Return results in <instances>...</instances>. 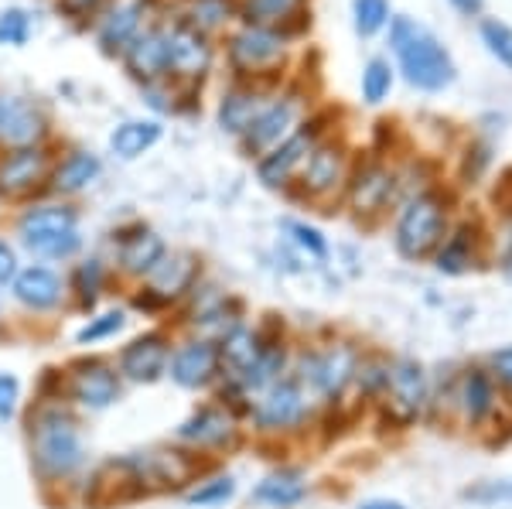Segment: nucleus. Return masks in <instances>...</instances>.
Instances as JSON below:
<instances>
[{
	"instance_id": "nucleus-16",
	"label": "nucleus",
	"mask_w": 512,
	"mask_h": 509,
	"mask_svg": "<svg viewBox=\"0 0 512 509\" xmlns=\"http://www.w3.org/2000/svg\"><path fill=\"white\" fill-rule=\"evenodd\" d=\"M216 363L219 356L209 342H188L171 359V376H175L181 387H205L212 380V373H216Z\"/></svg>"
},
{
	"instance_id": "nucleus-3",
	"label": "nucleus",
	"mask_w": 512,
	"mask_h": 509,
	"mask_svg": "<svg viewBox=\"0 0 512 509\" xmlns=\"http://www.w3.org/2000/svg\"><path fill=\"white\" fill-rule=\"evenodd\" d=\"M35 462L48 475H69L82 462V441L76 421L62 410H48L35 428Z\"/></svg>"
},
{
	"instance_id": "nucleus-32",
	"label": "nucleus",
	"mask_w": 512,
	"mask_h": 509,
	"mask_svg": "<svg viewBox=\"0 0 512 509\" xmlns=\"http://www.w3.org/2000/svg\"><path fill=\"white\" fill-rule=\"evenodd\" d=\"M294 4L297 0H246V21L256 28H267V24L287 18Z\"/></svg>"
},
{
	"instance_id": "nucleus-43",
	"label": "nucleus",
	"mask_w": 512,
	"mask_h": 509,
	"mask_svg": "<svg viewBox=\"0 0 512 509\" xmlns=\"http://www.w3.org/2000/svg\"><path fill=\"white\" fill-rule=\"evenodd\" d=\"M99 4H103V0H59V11H65L69 18H86Z\"/></svg>"
},
{
	"instance_id": "nucleus-4",
	"label": "nucleus",
	"mask_w": 512,
	"mask_h": 509,
	"mask_svg": "<svg viewBox=\"0 0 512 509\" xmlns=\"http://www.w3.org/2000/svg\"><path fill=\"white\" fill-rule=\"evenodd\" d=\"M164 35V52H168V72L185 79H202L212 65V45L209 38L188 21H175L168 28H161Z\"/></svg>"
},
{
	"instance_id": "nucleus-18",
	"label": "nucleus",
	"mask_w": 512,
	"mask_h": 509,
	"mask_svg": "<svg viewBox=\"0 0 512 509\" xmlns=\"http://www.w3.org/2000/svg\"><path fill=\"white\" fill-rule=\"evenodd\" d=\"M14 298H18L21 305L35 308V311H45V308L59 305L62 281L45 267H28L14 277Z\"/></svg>"
},
{
	"instance_id": "nucleus-47",
	"label": "nucleus",
	"mask_w": 512,
	"mask_h": 509,
	"mask_svg": "<svg viewBox=\"0 0 512 509\" xmlns=\"http://www.w3.org/2000/svg\"><path fill=\"white\" fill-rule=\"evenodd\" d=\"M362 509H403L400 503H383V499H376V503H366Z\"/></svg>"
},
{
	"instance_id": "nucleus-34",
	"label": "nucleus",
	"mask_w": 512,
	"mask_h": 509,
	"mask_svg": "<svg viewBox=\"0 0 512 509\" xmlns=\"http://www.w3.org/2000/svg\"><path fill=\"white\" fill-rule=\"evenodd\" d=\"M492 407V390H489V380L482 373H468L465 380V410L472 417H485Z\"/></svg>"
},
{
	"instance_id": "nucleus-12",
	"label": "nucleus",
	"mask_w": 512,
	"mask_h": 509,
	"mask_svg": "<svg viewBox=\"0 0 512 509\" xmlns=\"http://www.w3.org/2000/svg\"><path fill=\"white\" fill-rule=\"evenodd\" d=\"M72 397L82 407L103 410L120 397V380L106 363H82L72 376Z\"/></svg>"
},
{
	"instance_id": "nucleus-40",
	"label": "nucleus",
	"mask_w": 512,
	"mask_h": 509,
	"mask_svg": "<svg viewBox=\"0 0 512 509\" xmlns=\"http://www.w3.org/2000/svg\"><path fill=\"white\" fill-rule=\"evenodd\" d=\"M99 260H89V264H82L79 267V274H76V281H79V291H82V298L86 301H93L96 298V287H99Z\"/></svg>"
},
{
	"instance_id": "nucleus-10",
	"label": "nucleus",
	"mask_w": 512,
	"mask_h": 509,
	"mask_svg": "<svg viewBox=\"0 0 512 509\" xmlns=\"http://www.w3.org/2000/svg\"><path fill=\"white\" fill-rule=\"evenodd\" d=\"M123 62H127L130 76L140 82H158L161 76H168V52H164V35L161 28H147L137 31V38L123 48Z\"/></svg>"
},
{
	"instance_id": "nucleus-45",
	"label": "nucleus",
	"mask_w": 512,
	"mask_h": 509,
	"mask_svg": "<svg viewBox=\"0 0 512 509\" xmlns=\"http://www.w3.org/2000/svg\"><path fill=\"white\" fill-rule=\"evenodd\" d=\"M492 366L495 373H499V380L506 383V387H512V349H502L492 356Z\"/></svg>"
},
{
	"instance_id": "nucleus-21",
	"label": "nucleus",
	"mask_w": 512,
	"mask_h": 509,
	"mask_svg": "<svg viewBox=\"0 0 512 509\" xmlns=\"http://www.w3.org/2000/svg\"><path fill=\"white\" fill-rule=\"evenodd\" d=\"M158 141H161V123H154V120H127L110 134L113 154H120L123 161L140 158V154L151 151Z\"/></svg>"
},
{
	"instance_id": "nucleus-41",
	"label": "nucleus",
	"mask_w": 512,
	"mask_h": 509,
	"mask_svg": "<svg viewBox=\"0 0 512 509\" xmlns=\"http://www.w3.org/2000/svg\"><path fill=\"white\" fill-rule=\"evenodd\" d=\"M437 267H441V270H451V274H454V270L465 267V236H458V240H454V243L448 246V250L441 253V264H437Z\"/></svg>"
},
{
	"instance_id": "nucleus-5",
	"label": "nucleus",
	"mask_w": 512,
	"mask_h": 509,
	"mask_svg": "<svg viewBox=\"0 0 512 509\" xmlns=\"http://www.w3.org/2000/svg\"><path fill=\"white\" fill-rule=\"evenodd\" d=\"M444 229V212L434 199H417L407 205V212L400 216L396 226V246L403 257H424L431 253Z\"/></svg>"
},
{
	"instance_id": "nucleus-27",
	"label": "nucleus",
	"mask_w": 512,
	"mask_h": 509,
	"mask_svg": "<svg viewBox=\"0 0 512 509\" xmlns=\"http://www.w3.org/2000/svg\"><path fill=\"white\" fill-rule=\"evenodd\" d=\"M229 417L222 414V410H198V414L192 417V421L181 424L178 438L185 441H198V445H216V441L229 438Z\"/></svg>"
},
{
	"instance_id": "nucleus-26",
	"label": "nucleus",
	"mask_w": 512,
	"mask_h": 509,
	"mask_svg": "<svg viewBox=\"0 0 512 509\" xmlns=\"http://www.w3.org/2000/svg\"><path fill=\"white\" fill-rule=\"evenodd\" d=\"M338 178H342V154H338L335 147H318V151H311L308 168H304V185H308L311 192H328V188L338 185Z\"/></svg>"
},
{
	"instance_id": "nucleus-30",
	"label": "nucleus",
	"mask_w": 512,
	"mask_h": 509,
	"mask_svg": "<svg viewBox=\"0 0 512 509\" xmlns=\"http://www.w3.org/2000/svg\"><path fill=\"white\" fill-rule=\"evenodd\" d=\"M229 14H233L229 0H192V7H188V24L205 35V31L219 28L222 21H229Z\"/></svg>"
},
{
	"instance_id": "nucleus-24",
	"label": "nucleus",
	"mask_w": 512,
	"mask_h": 509,
	"mask_svg": "<svg viewBox=\"0 0 512 509\" xmlns=\"http://www.w3.org/2000/svg\"><path fill=\"white\" fill-rule=\"evenodd\" d=\"M161 260H164V243H161V236H154V233L127 236L120 246V264L123 270H130V274H151Z\"/></svg>"
},
{
	"instance_id": "nucleus-44",
	"label": "nucleus",
	"mask_w": 512,
	"mask_h": 509,
	"mask_svg": "<svg viewBox=\"0 0 512 509\" xmlns=\"http://www.w3.org/2000/svg\"><path fill=\"white\" fill-rule=\"evenodd\" d=\"M14 274H18V260H14V250L7 243H0V287L7 281H14Z\"/></svg>"
},
{
	"instance_id": "nucleus-7",
	"label": "nucleus",
	"mask_w": 512,
	"mask_h": 509,
	"mask_svg": "<svg viewBox=\"0 0 512 509\" xmlns=\"http://www.w3.org/2000/svg\"><path fill=\"white\" fill-rule=\"evenodd\" d=\"M48 123L45 113L28 100H4L0 110V144L18 151V147H38V141L45 137Z\"/></svg>"
},
{
	"instance_id": "nucleus-31",
	"label": "nucleus",
	"mask_w": 512,
	"mask_h": 509,
	"mask_svg": "<svg viewBox=\"0 0 512 509\" xmlns=\"http://www.w3.org/2000/svg\"><path fill=\"white\" fill-rule=\"evenodd\" d=\"M390 86H393L390 65L383 59H373L366 65V72H362V96H366V103H383L386 93H390Z\"/></svg>"
},
{
	"instance_id": "nucleus-35",
	"label": "nucleus",
	"mask_w": 512,
	"mask_h": 509,
	"mask_svg": "<svg viewBox=\"0 0 512 509\" xmlns=\"http://www.w3.org/2000/svg\"><path fill=\"white\" fill-rule=\"evenodd\" d=\"M28 35H31V18L21 7H11V11L0 14V45H24Z\"/></svg>"
},
{
	"instance_id": "nucleus-8",
	"label": "nucleus",
	"mask_w": 512,
	"mask_h": 509,
	"mask_svg": "<svg viewBox=\"0 0 512 509\" xmlns=\"http://www.w3.org/2000/svg\"><path fill=\"white\" fill-rule=\"evenodd\" d=\"M294 120H297V100L270 103L267 110L250 123V130L243 134L246 154H267V151H274L277 144H284V137L291 134Z\"/></svg>"
},
{
	"instance_id": "nucleus-42",
	"label": "nucleus",
	"mask_w": 512,
	"mask_h": 509,
	"mask_svg": "<svg viewBox=\"0 0 512 509\" xmlns=\"http://www.w3.org/2000/svg\"><path fill=\"white\" fill-rule=\"evenodd\" d=\"M291 233H294L297 240H301L304 246H308L311 253H318V257H321V253H325V243H321V236H318V233H315V229H311V226L291 223Z\"/></svg>"
},
{
	"instance_id": "nucleus-37",
	"label": "nucleus",
	"mask_w": 512,
	"mask_h": 509,
	"mask_svg": "<svg viewBox=\"0 0 512 509\" xmlns=\"http://www.w3.org/2000/svg\"><path fill=\"white\" fill-rule=\"evenodd\" d=\"M233 479H212L209 486L195 489L192 496H188V503L192 506H216V503H226L229 496H233Z\"/></svg>"
},
{
	"instance_id": "nucleus-1",
	"label": "nucleus",
	"mask_w": 512,
	"mask_h": 509,
	"mask_svg": "<svg viewBox=\"0 0 512 509\" xmlns=\"http://www.w3.org/2000/svg\"><path fill=\"white\" fill-rule=\"evenodd\" d=\"M390 41H393L396 59H400L403 72H407V79L414 82V86L441 89L451 82L454 65L448 59V52L441 48V41H437L431 31H424L410 18H396Z\"/></svg>"
},
{
	"instance_id": "nucleus-48",
	"label": "nucleus",
	"mask_w": 512,
	"mask_h": 509,
	"mask_svg": "<svg viewBox=\"0 0 512 509\" xmlns=\"http://www.w3.org/2000/svg\"><path fill=\"white\" fill-rule=\"evenodd\" d=\"M0 110H4V100H0Z\"/></svg>"
},
{
	"instance_id": "nucleus-13",
	"label": "nucleus",
	"mask_w": 512,
	"mask_h": 509,
	"mask_svg": "<svg viewBox=\"0 0 512 509\" xmlns=\"http://www.w3.org/2000/svg\"><path fill=\"white\" fill-rule=\"evenodd\" d=\"M140 18H144V7H140V0H120L117 7H110V11H106V18L99 21V31H96L103 52L106 55L123 52V48L137 38Z\"/></svg>"
},
{
	"instance_id": "nucleus-9",
	"label": "nucleus",
	"mask_w": 512,
	"mask_h": 509,
	"mask_svg": "<svg viewBox=\"0 0 512 509\" xmlns=\"http://www.w3.org/2000/svg\"><path fill=\"white\" fill-rule=\"evenodd\" d=\"M48 175V154L41 147H18L0 158V192L24 195Z\"/></svg>"
},
{
	"instance_id": "nucleus-20",
	"label": "nucleus",
	"mask_w": 512,
	"mask_h": 509,
	"mask_svg": "<svg viewBox=\"0 0 512 509\" xmlns=\"http://www.w3.org/2000/svg\"><path fill=\"white\" fill-rule=\"evenodd\" d=\"M267 106L270 103L263 100V93H256V89H233V93H226L219 103L222 130H229V134H246L250 123L260 117Z\"/></svg>"
},
{
	"instance_id": "nucleus-28",
	"label": "nucleus",
	"mask_w": 512,
	"mask_h": 509,
	"mask_svg": "<svg viewBox=\"0 0 512 509\" xmlns=\"http://www.w3.org/2000/svg\"><path fill=\"white\" fill-rule=\"evenodd\" d=\"M263 356L260 342H256L253 332H246V328H236L233 335L226 339V346H222V363L233 369L236 376H246L250 369L256 366V359Z\"/></svg>"
},
{
	"instance_id": "nucleus-25",
	"label": "nucleus",
	"mask_w": 512,
	"mask_h": 509,
	"mask_svg": "<svg viewBox=\"0 0 512 509\" xmlns=\"http://www.w3.org/2000/svg\"><path fill=\"white\" fill-rule=\"evenodd\" d=\"M390 192H393L390 171L366 168V171H359V178H355V185H352V202L359 212H369V209H379V205L390 199Z\"/></svg>"
},
{
	"instance_id": "nucleus-46",
	"label": "nucleus",
	"mask_w": 512,
	"mask_h": 509,
	"mask_svg": "<svg viewBox=\"0 0 512 509\" xmlns=\"http://www.w3.org/2000/svg\"><path fill=\"white\" fill-rule=\"evenodd\" d=\"M454 4H458L461 11H468V14H472V11H478V7H482V0H454Z\"/></svg>"
},
{
	"instance_id": "nucleus-22",
	"label": "nucleus",
	"mask_w": 512,
	"mask_h": 509,
	"mask_svg": "<svg viewBox=\"0 0 512 509\" xmlns=\"http://www.w3.org/2000/svg\"><path fill=\"white\" fill-rule=\"evenodd\" d=\"M195 281V257L188 253H175V257H164L158 267L151 270V291L158 298H178L188 291V284Z\"/></svg>"
},
{
	"instance_id": "nucleus-29",
	"label": "nucleus",
	"mask_w": 512,
	"mask_h": 509,
	"mask_svg": "<svg viewBox=\"0 0 512 509\" xmlns=\"http://www.w3.org/2000/svg\"><path fill=\"white\" fill-rule=\"evenodd\" d=\"M301 496H304V482L287 472L270 475V479H263L260 489H256V499H260V503H270V506H294Z\"/></svg>"
},
{
	"instance_id": "nucleus-6",
	"label": "nucleus",
	"mask_w": 512,
	"mask_h": 509,
	"mask_svg": "<svg viewBox=\"0 0 512 509\" xmlns=\"http://www.w3.org/2000/svg\"><path fill=\"white\" fill-rule=\"evenodd\" d=\"M280 59H284V38L270 28H256V24L239 31L233 45H229V62L243 76H260V72L274 69Z\"/></svg>"
},
{
	"instance_id": "nucleus-33",
	"label": "nucleus",
	"mask_w": 512,
	"mask_h": 509,
	"mask_svg": "<svg viewBox=\"0 0 512 509\" xmlns=\"http://www.w3.org/2000/svg\"><path fill=\"white\" fill-rule=\"evenodd\" d=\"M390 21V4L386 0H355V28L362 35H376Z\"/></svg>"
},
{
	"instance_id": "nucleus-19",
	"label": "nucleus",
	"mask_w": 512,
	"mask_h": 509,
	"mask_svg": "<svg viewBox=\"0 0 512 509\" xmlns=\"http://www.w3.org/2000/svg\"><path fill=\"white\" fill-rule=\"evenodd\" d=\"M393 387V407L400 410V417H417L424 410L427 400V383L417 363H400L393 373H386Z\"/></svg>"
},
{
	"instance_id": "nucleus-39",
	"label": "nucleus",
	"mask_w": 512,
	"mask_h": 509,
	"mask_svg": "<svg viewBox=\"0 0 512 509\" xmlns=\"http://www.w3.org/2000/svg\"><path fill=\"white\" fill-rule=\"evenodd\" d=\"M18 380L14 376H0V421H7V417H14V410H18Z\"/></svg>"
},
{
	"instance_id": "nucleus-17",
	"label": "nucleus",
	"mask_w": 512,
	"mask_h": 509,
	"mask_svg": "<svg viewBox=\"0 0 512 509\" xmlns=\"http://www.w3.org/2000/svg\"><path fill=\"white\" fill-rule=\"evenodd\" d=\"M301 414H304V397L294 383H277V387H270L263 404L256 407V421H260L263 428H291V424L301 421Z\"/></svg>"
},
{
	"instance_id": "nucleus-11",
	"label": "nucleus",
	"mask_w": 512,
	"mask_h": 509,
	"mask_svg": "<svg viewBox=\"0 0 512 509\" xmlns=\"http://www.w3.org/2000/svg\"><path fill=\"white\" fill-rule=\"evenodd\" d=\"M164 366H168V342H164V335L158 332L140 335V339L130 342L120 356L123 376H130V380H137V383H154L164 373Z\"/></svg>"
},
{
	"instance_id": "nucleus-36",
	"label": "nucleus",
	"mask_w": 512,
	"mask_h": 509,
	"mask_svg": "<svg viewBox=\"0 0 512 509\" xmlns=\"http://www.w3.org/2000/svg\"><path fill=\"white\" fill-rule=\"evenodd\" d=\"M482 35H485V41H489L492 52L499 55V59L512 69V31L506 28V24L485 21V24H482Z\"/></svg>"
},
{
	"instance_id": "nucleus-15",
	"label": "nucleus",
	"mask_w": 512,
	"mask_h": 509,
	"mask_svg": "<svg viewBox=\"0 0 512 509\" xmlns=\"http://www.w3.org/2000/svg\"><path fill=\"white\" fill-rule=\"evenodd\" d=\"M304 373H311V383L318 387V393H328V397H332V393H342V387L355 373V352L345 346L328 349V352H321V356L308 359V363H304Z\"/></svg>"
},
{
	"instance_id": "nucleus-38",
	"label": "nucleus",
	"mask_w": 512,
	"mask_h": 509,
	"mask_svg": "<svg viewBox=\"0 0 512 509\" xmlns=\"http://www.w3.org/2000/svg\"><path fill=\"white\" fill-rule=\"evenodd\" d=\"M120 328H123V315H120V311H110V315H99L93 325L82 328L79 342H99V339H106V335L120 332Z\"/></svg>"
},
{
	"instance_id": "nucleus-23",
	"label": "nucleus",
	"mask_w": 512,
	"mask_h": 509,
	"mask_svg": "<svg viewBox=\"0 0 512 509\" xmlns=\"http://www.w3.org/2000/svg\"><path fill=\"white\" fill-rule=\"evenodd\" d=\"M99 171H103V164H99L96 154L76 151V154H69L59 168H55L52 185H55V192L72 195V192H82L86 185H93L99 178Z\"/></svg>"
},
{
	"instance_id": "nucleus-14",
	"label": "nucleus",
	"mask_w": 512,
	"mask_h": 509,
	"mask_svg": "<svg viewBox=\"0 0 512 509\" xmlns=\"http://www.w3.org/2000/svg\"><path fill=\"white\" fill-rule=\"evenodd\" d=\"M311 147H315V137L304 130V134H294V137H287L284 144H277L274 151H267L260 158V182L263 185H270V188H277V185H284L287 178H291V171L301 164L304 158L311 154Z\"/></svg>"
},
{
	"instance_id": "nucleus-2",
	"label": "nucleus",
	"mask_w": 512,
	"mask_h": 509,
	"mask_svg": "<svg viewBox=\"0 0 512 509\" xmlns=\"http://www.w3.org/2000/svg\"><path fill=\"white\" fill-rule=\"evenodd\" d=\"M24 246L38 257H72L79 250V229L76 212L69 205H38L21 216L18 226Z\"/></svg>"
}]
</instances>
